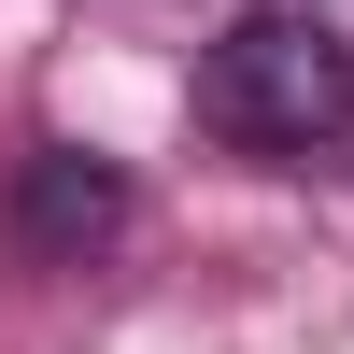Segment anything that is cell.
Returning a JSON list of instances; mask_svg holds the SVG:
<instances>
[{"label":"cell","mask_w":354,"mask_h":354,"mask_svg":"<svg viewBox=\"0 0 354 354\" xmlns=\"http://www.w3.org/2000/svg\"><path fill=\"white\" fill-rule=\"evenodd\" d=\"M198 113H213L241 156H326L354 142V43L326 15H241L213 57H198Z\"/></svg>","instance_id":"6da1fadb"},{"label":"cell","mask_w":354,"mask_h":354,"mask_svg":"<svg viewBox=\"0 0 354 354\" xmlns=\"http://www.w3.org/2000/svg\"><path fill=\"white\" fill-rule=\"evenodd\" d=\"M113 227H128V170H113V156H85V142H43V156L15 170L0 241H15V270H85Z\"/></svg>","instance_id":"7a4b0ae2"}]
</instances>
